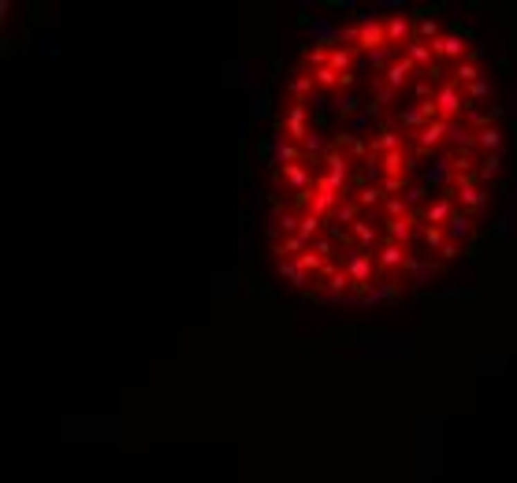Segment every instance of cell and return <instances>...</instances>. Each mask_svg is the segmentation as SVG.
Wrapping results in <instances>:
<instances>
[{"label": "cell", "instance_id": "obj_3", "mask_svg": "<svg viewBox=\"0 0 517 483\" xmlns=\"http://www.w3.org/2000/svg\"><path fill=\"white\" fill-rule=\"evenodd\" d=\"M432 56L435 60H465V41H462V34H439L432 41Z\"/></svg>", "mask_w": 517, "mask_h": 483}, {"label": "cell", "instance_id": "obj_8", "mask_svg": "<svg viewBox=\"0 0 517 483\" xmlns=\"http://www.w3.org/2000/svg\"><path fill=\"white\" fill-rule=\"evenodd\" d=\"M280 179H287L298 193H305V190H313V186H316V182H313V175H309V167H305V164H291V167H283V171H280Z\"/></svg>", "mask_w": 517, "mask_h": 483}, {"label": "cell", "instance_id": "obj_17", "mask_svg": "<svg viewBox=\"0 0 517 483\" xmlns=\"http://www.w3.org/2000/svg\"><path fill=\"white\" fill-rule=\"evenodd\" d=\"M476 145H480V149L488 153V156H491V153H499V149H502V131H499L495 123H491V126H484V131H476Z\"/></svg>", "mask_w": 517, "mask_h": 483}, {"label": "cell", "instance_id": "obj_44", "mask_svg": "<svg viewBox=\"0 0 517 483\" xmlns=\"http://www.w3.org/2000/svg\"><path fill=\"white\" fill-rule=\"evenodd\" d=\"M327 238H332V242H343V245H346V242H350V234H346L343 227H332V234H327Z\"/></svg>", "mask_w": 517, "mask_h": 483}, {"label": "cell", "instance_id": "obj_19", "mask_svg": "<svg viewBox=\"0 0 517 483\" xmlns=\"http://www.w3.org/2000/svg\"><path fill=\"white\" fill-rule=\"evenodd\" d=\"M327 67H332L335 75H350V67H354V48H335V53L327 56Z\"/></svg>", "mask_w": 517, "mask_h": 483}, {"label": "cell", "instance_id": "obj_12", "mask_svg": "<svg viewBox=\"0 0 517 483\" xmlns=\"http://www.w3.org/2000/svg\"><path fill=\"white\" fill-rule=\"evenodd\" d=\"M451 216H454V201H451V197H443V201L428 205L424 220H428V227H443V223H451Z\"/></svg>", "mask_w": 517, "mask_h": 483}, {"label": "cell", "instance_id": "obj_21", "mask_svg": "<svg viewBox=\"0 0 517 483\" xmlns=\"http://www.w3.org/2000/svg\"><path fill=\"white\" fill-rule=\"evenodd\" d=\"M387 298H394V279H383V283H376V287L361 298V305H380Z\"/></svg>", "mask_w": 517, "mask_h": 483}, {"label": "cell", "instance_id": "obj_5", "mask_svg": "<svg viewBox=\"0 0 517 483\" xmlns=\"http://www.w3.org/2000/svg\"><path fill=\"white\" fill-rule=\"evenodd\" d=\"M357 48H365V53H376V48H387V26H380L372 19H365L361 23V41H357Z\"/></svg>", "mask_w": 517, "mask_h": 483}, {"label": "cell", "instance_id": "obj_10", "mask_svg": "<svg viewBox=\"0 0 517 483\" xmlns=\"http://www.w3.org/2000/svg\"><path fill=\"white\" fill-rule=\"evenodd\" d=\"M446 134H451V123H446V120H435V123H428L421 134H417V142H421V149H435V145H439Z\"/></svg>", "mask_w": 517, "mask_h": 483}, {"label": "cell", "instance_id": "obj_27", "mask_svg": "<svg viewBox=\"0 0 517 483\" xmlns=\"http://www.w3.org/2000/svg\"><path fill=\"white\" fill-rule=\"evenodd\" d=\"M275 164L280 167H291V164H302V149H298L294 142H287V145H280L275 149Z\"/></svg>", "mask_w": 517, "mask_h": 483}, {"label": "cell", "instance_id": "obj_25", "mask_svg": "<svg viewBox=\"0 0 517 483\" xmlns=\"http://www.w3.org/2000/svg\"><path fill=\"white\" fill-rule=\"evenodd\" d=\"M320 227H324V216H316V212H302V231H298V234L313 242L316 234H320Z\"/></svg>", "mask_w": 517, "mask_h": 483}, {"label": "cell", "instance_id": "obj_32", "mask_svg": "<svg viewBox=\"0 0 517 483\" xmlns=\"http://www.w3.org/2000/svg\"><path fill=\"white\" fill-rule=\"evenodd\" d=\"M383 201V190L380 186H365V190H357V205H365V209H372V205Z\"/></svg>", "mask_w": 517, "mask_h": 483}, {"label": "cell", "instance_id": "obj_6", "mask_svg": "<svg viewBox=\"0 0 517 483\" xmlns=\"http://www.w3.org/2000/svg\"><path fill=\"white\" fill-rule=\"evenodd\" d=\"M413 60H410V56H399V60H394L391 67H387V71H383V86H391V90H402V86H406V78H410L413 75Z\"/></svg>", "mask_w": 517, "mask_h": 483}, {"label": "cell", "instance_id": "obj_40", "mask_svg": "<svg viewBox=\"0 0 517 483\" xmlns=\"http://www.w3.org/2000/svg\"><path fill=\"white\" fill-rule=\"evenodd\" d=\"M332 249H335L332 238H316V242H313V253H320L324 261H332Z\"/></svg>", "mask_w": 517, "mask_h": 483}, {"label": "cell", "instance_id": "obj_13", "mask_svg": "<svg viewBox=\"0 0 517 483\" xmlns=\"http://www.w3.org/2000/svg\"><path fill=\"white\" fill-rule=\"evenodd\" d=\"M406 56H410V60L417 64V67H424V71H428V67H435V56H432V45H424L421 37H413L410 45H406Z\"/></svg>", "mask_w": 517, "mask_h": 483}, {"label": "cell", "instance_id": "obj_29", "mask_svg": "<svg viewBox=\"0 0 517 483\" xmlns=\"http://www.w3.org/2000/svg\"><path fill=\"white\" fill-rule=\"evenodd\" d=\"M394 149H402V145H399V134H394V131H383L380 138H376V142H372V153H394Z\"/></svg>", "mask_w": 517, "mask_h": 483}, {"label": "cell", "instance_id": "obj_28", "mask_svg": "<svg viewBox=\"0 0 517 483\" xmlns=\"http://www.w3.org/2000/svg\"><path fill=\"white\" fill-rule=\"evenodd\" d=\"M499 167H502V156H499V153L484 156V164H480V171H476V179H480V182H491L495 175H499Z\"/></svg>", "mask_w": 517, "mask_h": 483}, {"label": "cell", "instance_id": "obj_14", "mask_svg": "<svg viewBox=\"0 0 517 483\" xmlns=\"http://www.w3.org/2000/svg\"><path fill=\"white\" fill-rule=\"evenodd\" d=\"M402 41H406V45L413 41V37H410V19H406V15H394L391 23H387V45L394 48V45H402Z\"/></svg>", "mask_w": 517, "mask_h": 483}, {"label": "cell", "instance_id": "obj_30", "mask_svg": "<svg viewBox=\"0 0 517 483\" xmlns=\"http://www.w3.org/2000/svg\"><path fill=\"white\" fill-rule=\"evenodd\" d=\"M298 268H302V272H324L327 268V261L320 257V253H302V257H298Z\"/></svg>", "mask_w": 517, "mask_h": 483}, {"label": "cell", "instance_id": "obj_35", "mask_svg": "<svg viewBox=\"0 0 517 483\" xmlns=\"http://www.w3.org/2000/svg\"><path fill=\"white\" fill-rule=\"evenodd\" d=\"M417 37H421L424 45H432L435 37H439V26H435V19H424V23H421V30H417Z\"/></svg>", "mask_w": 517, "mask_h": 483}, {"label": "cell", "instance_id": "obj_34", "mask_svg": "<svg viewBox=\"0 0 517 483\" xmlns=\"http://www.w3.org/2000/svg\"><path fill=\"white\" fill-rule=\"evenodd\" d=\"M406 201L402 197H387V220H406Z\"/></svg>", "mask_w": 517, "mask_h": 483}, {"label": "cell", "instance_id": "obj_16", "mask_svg": "<svg viewBox=\"0 0 517 483\" xmlns=\"http://www.w3.org/2000/svg\"><path fill=\"white\" fill-rule=\"evenodd\" d=\"M350 231L357 234V249H361V253H369L372 245L380 242V234H376V227H372L369 220H357V223L350 227Z\"/></svg>", "mask_w": 517, "mask_h": 483}, {"label": "cell", "instance_id": "obj_33", "mask_svg": "<svg viewBox=\"0 0 517 483\" xmlns=\"http://www.w3.org/2000/svg\"><path fill=\"white\" fill-rule=\"evenodd\" d=\"M324 164H327V171H343V175H350V171H346V156H343L339 149H327V153H324Z\"/></svg>", "mask_w": 517, "mask_h": 483}, {"label": "cell", "instance_id": "obj_23", "mask_svg": "<svg viewBox=\"0 0 517 483\" xmlns=\"http://www.w3.org/2000/svg\"><path fill=\"white\" fill-rule=\"evenodd\" d=\"M313 82H316V90H339L343 75H335L332 67H320V71H313Z\"/></svg>", "mask_w": 517, "mask_h": 483}, {"label": "cell", "instance_id": "obj_20", "mask_svg": "<svg viewBox=\"0 0 517 483\" xmlns=\"http://www.w3.org/2000/svg\"><path fill=\"white\" fill-rule=\"evenodd\" d=\"M309 245H313L309 238L294 234V238H287V242H275V249H272V253H275L280 261H283V253H298V257H302V253H309Z\"/></svg>", "mask_w": 517, "mask_h": 483}, {"label": "cell", "instance_id": "obj_26", "mask_svg": "<svg viewBox=\"0 0 517 483\" xmlns=\"http://www.w3.org/2000/svg\"><path fill=\"white\" fill-rule=\"evenodd\" d=\"M357 220H361V205H357V201H343L339 205V209H335V223H357Z\"/></svg>", "mask_w": 517, "mask_h": 483}, {"label": "cell", "instance_id": "obj_18", "mask_svg": "<svg viewBox=\"0 0 517 483\" xmlns=\"http://www.w3.org/2000/svg\"><path fill=\"white\" fill-rule=\"evenodd\" d=\"M324 275H327V290H332V298H343V290H346V287H354V283H350V275H346V268L339 272V268H332V264H327Z\"/></svg>", "mask_w": 517, "mask_h": 483}, {"label": "cell", "instance_id": "obj_9", "mask_svg": "<svg viewBox=\"0 0 517 483\" xmlns=\"http://www.w3.org/2000/svg\"><path fill=\"white\" fill-rule=\"evenodd\" d=\"M287 138H291V142H305V138H309V126H305V104L302 101L291 108V115H287Z\"/></svg>", "mask_w": 517, "mask_h": 483}, {"label": "cell", "instance_id": "obj_37", "mask_svg": "<svg viewBox=\"0 0 517 483\" xmlns=\"http://www.w3.org/2000/svg\"><path fill=\"white\" fill-rule=\"evenodd\" d=\"M380 190H383V193H391V197H399V193L410 190V186H406V175H399V179H383Z\"/></svg>", "mask_w": 517, "mask_h": 483}, {"label": "cell", "instance_id": "obj_41", "mask_svg": "<svg viewBox=\"0 0 517 483\" xmlns=\"http://www.w3.org/2000/svg\"><path fill=\"white\" fill-rule=\"evenodd\" d=\"M488 93H491V86L484 82V78H480V82H473V86H469V97H476V101H480V97H488Z\"/></svg>", "mask_w": 517, "mask_h": 483}, {"label": "cell", "instance_id": "obj_39", "mask_svg": "<svg viewBox=\"0 0 517 483\" xmlns=\"http://www.w3.org/2000/svg\"><path fill=\"white\" fill-rule=\"evenodd\" d=\"M302 145H305V153H313V156H316V153H324V138H320V134H313V131H309V138H305Z\"/></svg>", "mask_w": 517, "mask_h": 483}, {"label": "cell", "instance_id": "obj_11", "mask_svg": "<svg viewBox=\"0 0 517 483\" xmlns=\"http://www.w3.org/2000/svg\"><path fill=\"white\" fill-rule=\"evenodd\" d=\"M446 234H451V242H465V238H469V234H473L469 212H465V209H454L451 223H446Z\"/></svg>", "mask_w": 517, "mask_h": 483}, {"label": "cell", "instance_id": "obj_36", "mask_svg": "<svg viewBox=\"0 0 517 483\" xmlns=\"http://www.w3.org/2000/svg\"><path fill=\"white\" fill-rule=\"evenodd\" d=\"M313 86H316V82H313V75H298L294 82H291V93H294V97H305V93L313 90Z\"/></svg>", "mask_w": 517, "mask_h": 483}, {"label": "cell", "instance_id": "obj_31", "mask_svg": "<svg viewBox=\"0 0 517 483\" xmlns=\"http://www.w3.org/2000/svg\"><path fill=\"white\" fill-rule=\"evenodd\" d=\"M424 245H428V249H443L446 245V227H424Z\"/></svg>", "mask_w": 517, "mask_h": 483}, {"label": "cell", "instance_id": "obj_15", "mask_svg": "<svg viewBox=\"0 0 517 483\" xmlns=\"http://www.w3.org/2000/svg\"><path fill=\"white\" fill-rule=\"evenodd\" d=\"M446 138H451V142L458 145L462 153L476 149V131H469V126H465L462 120H454V123H451V134H446Z\"/></svg>", "mask_w": 517, "mask_h": 483}, {"label": "cell", "instance_id": "obj_42", "mask_svg": "<svg viewBox=\"0 0 517 483\" xmlns=\"http://www.w3.org/2000/svg\"><path fill=\"white\" fill-rule=\"evenodd\" d=\"M424 193H428V190H421V186H410V190H406V201L417 205V201H424Z\"/></svg>", "mask_w": 517, "mask_h": 483}, {"label": "cell", "instance_id": "obj_7", "mask_svg": "<svg viewBox=\"0 0 517 483\" xmlns=\"http://www.w3.org/2000/svg\"><path fill=\"white\" fill-rule=\"evenodd\" d=\"M417 231V216H406V220H387V242L406 245Z\"/></svg>", "mask_w": 517, "mask_h": 483}, {"label": "cell", "instance_id": "obj_1", "mask_svg": "<svg viewBox=\"0 0 517 483\" xmlns=\"http://www.w3.org/2000/svg\"><path fill=\"white\" fill-rule=\"evenodd\" d=\"M435 104H439V120H446V123H454V120H462V112H465V93H462V86L454 82H443L439 90H435Z\"/></svg>", "mask_w": 517, "mask_h": 483}, {"label": "cell", "instance_id": "obj_4", "mask_svg": "<svg viewBox=\"0 0 517 483\" xmlns=\"http://www.w3.org/2000/svg\"><path fill=\"white\" fill-rule=\"evenodd\" d=\"M406 261H410V253H406V245H394V242H383V245H380V253H376V264H380L383 272L406 268Z\"/></svg>", "mask_w": 517, "mask_h": 483}, {"label": "cell", "instance_id": "obj_22", "mask_svg": "<svg viewBox=\"0 0 517 483\" xmlns=\"http://www.w3.org/2000/svg\"><path fill=\"white\" fill-rule=\"evenodd\" d=\"M280 275H283V279H291L294 290H305V272L298 268V261H280Z\"/></svg>", "mask_w": 517, "mask_h": 483}, {"label": "cell", "instance_id": "obj_43", "mask_svg": "<svg viewBox=\"0 0 517 483\" xmlns=\"http://www.w3.org/2000/svg\"><path fill=\"white\" fill-rule=\"evenodd\" d=\"M439 257L443 261H454V257H458V242H446L443 249H439Z\"/></svg>", "mask_w": 517, "mask_h": 483}, {"label": "cell", "instance_id": "obj_2", "mask_svg": "<svg viewBox=\"0 0 517 483\" xmlns=\"http://www.w3.org/2000/svg\"><path fill=\"white\" fill-rule=\"evenodd\" d=\"M346 275H350V283L357 290H369L372 287V253L354 249L350 257H346Z\"/></svg>", "mask_w": 517, "mask_h": 483}, {"label": "cell", "instance_id": "obj_24", "mask_svg": "<svg viewBox=\"0 0 517 483\" xmlns=\"http://www.w3.org/2000/svg\"><path fill=\"white\" fill-rule=\"evenodd\" d=\"M454 82H458V86L480 82V71H476V64H473V60H462L458 67H454Z\"/></svg>", "mask_w": 517, "mask_h": 483}, {"label": "cell", "instance_id": "obj_38", "mask_svg": "<svg viewBox=\"0 0 517 483\" xmlns=\"http://www.w3.org/2000/svg\"><path fill=\"white\" fill-rule=\"evenodd\" d=\"M357 104H361V101H357L354 93H343V97H339V115H354Z\"/></svg>", "mask_w": 517, "mask_h": 483}]
</instances>
